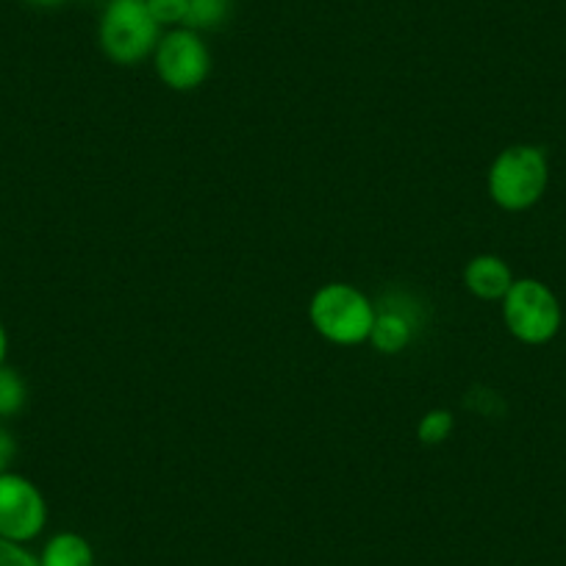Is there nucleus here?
<instances>
[{
  "label": "nucleus",
  "mask_w": 566,
  "mask_h": 566,
  "mask_svg": "<svg viewBox=\"0 0 566 566\" xmlns=\"http://www.w3.org/2000/svg\"><path fill=\"white\" fill-rule=\"evenodd\" d=\"M150 18L159 23L161 31L181 29L189 18V0H145Z\"/></svg>",
  "instance_id": "ddd939ff"
},
{
  "label": "nucleus",
  "mask_w": 566,
  "mask_h": 566,
  "mask_svg": "<svg viewBox=\"0 0 566 566\" xmlns=\"http://www.w3.org/2000/svg\"><path fill=\"white\" fill-rule=\"evenodd\" d=\"M408 301L402 295H389L378 306L375 314L373 334H369V345L384 356H397L411 345L413 334L419 328V319L413 308H406Z\"/></svg>",
  "instance_id": "0eeeda50"
},
{
  "label": "nucleus",
  "mask_w": 566,
  "mask_h": 566,
  "mask_svg": "<svg viewBox=\"0 0 566 566\" xmlns=\"http://www.w3.org/2000/svg\"><path fill=\"white\" fill-rule=\"evenodd\" d=\"M549 184L547 154L536 145H511L489 167L486 187L503 211H527L544 198Z\"/></svg>",
  "instance_id": "7ed1b4c3"
},
{
  "label": "nucleus",
  "mask_w": 566,
  "mask_h": 566,
  "mask_svg": "<svg viewBox=\"0 0 566 566\" xmlns=\"http://www.w3.org/2000/svg\"><path fill=\"white\" fill-rule=\"evenodd\" d=\"M514 281L516 277L514 272H511V266L494 253L475 255V259L467 261L464 266V286L470 290V295L478 297V301H503Z\"/></svg>",
  "instance_id": "6e6552de"
},
{
  "label": "nucleus",
  "mask_w": 566,
  "mask_h": 566,
  "mask_svg": "<svg viewBox=\"0 0 566 566\" xmlns=\"http://www.w3.org/2000/svg\"><path fill=\"white\" fill-rule=\"evenodd\" d=\"M48 527V500L31 478L20 472L0 475V538L31 544Z\"/></svg>",
  "instance_id": "423d86ee"
},
{
  "label": "nucleus",
  "mask_w": 566,
  "mask_h": 566,
  "mask_svg": "<svg viewBox=\"0 0 566 566\" xmlns=\"http://www.w3.org/2000/svg\"><path fill=\"white\" fill-rule=\"evenodd\" d=\"M14 459H18V442H14L12 431L0 424V475L12 470Z\"/></svg>",
  "instance_id": "2eb2a0df"
},
{
  "label": "nucleus",
  "mask_w": 566,
  "mask_h": 566,
  "mask_svg": "<svg viewBox=\"0 0 566 566\" xmlns=\"http://www.w3.org/2000/svg\"><path fill=\"white\" fill-rule=\"evenodd\" d=\"M29 402V386H25L23 375L12 367H0V419H12Z\"/></svg>",
  "instance_id": "9d476101"
},
{
  "label": "nucleus",
  "mask_w": 566,
  "mask_h": 566,
  "mask_svg": "<svg viewBox=\"0 0 566 566\" xmlns=\"http://www.w3.org/2000/svg\"><path fill=\"white\" fill-rule=\"evenodd\" d=\"M231 18V0H189L187 29L214 31Z\"/></svg>",
  "instance_id": "9b49d317"
},
{
  "label": "nucleus",
  "mask_w": 566,
  "mask_h": 566,
  "mask_svg": "<svg viewBox=\"0 0 566 566\" xmlns=\"http://www.w3.org/2000/svg\"><path fill=\"white\" fill-rule=\"evenodd\" d=\"M154 67L167 90L192 92L211 75V51L200 31L167 29L154 51Z\"/></svg>",
  "instance_id": "39448f33"
},
{
  "label": "nucleus",
  "mask_w": 566,
  "mask_h": 566,
  "mask_svg": "<svg viewBox=\"0 0 566 566\" xmlns=\"http://www.w3.org/2000/svg\"><path fill=\"white\" fill-rule=\"evenodd\" d=\"M40 566H95V549L90 538L75 531H59L42 544Z\"/></svg>",
  "instance_id": "1a4fd4ad"
},
{
  "label": "nucleus",
  "mask_w": 566,
  "mask_h": 566,
  "mask_svg": "<svg viewBox=\"0 0 566 566\" xmlns=\"http://www.w3.org/2000/svg\"><path fill=\"white\" fill-rule=\"evenodd\" d=\"M25 3H31V7H36V9H56V7H62L64 0H25Z\"/></svg>",
  "instance_id": "f3484780"
},
{
  "label": "nucleus",
  "mask_w": 566,
  "mask_h": 566,
  "mask_svg": "<svg viewBox=\"0 0 566 566\" xmlns=\"http://www.w3.org/2000/svg\"><path fill=\"white\" fill-rule=\"evenodd\" d=\"M378 306L353 283H325L308 303V319L325 342L356 347L369 342Z\"/></svg>",
  "instance_id": "f03ea898"
},
{
  "label": "nucleus",
  "mask_w": 566,
  "mask_h": 566,
  "mask_svg": "<svg viewBox=\"0 0 566 566\" xmlns=\"http://www.w3.org/2000/svg\"><path fill=\"white\" fill-rule=\"evenodd\" d=\"M161 34L165 31L150 18L145 0H108L97 20V45L119 67L154 59Z\"/></svg>",
  "instance_id": "f257e3e1"
},
{
  "label": "nucleus",
  "mask_w": 566,
  "mask_h": 566,
  "mask_svg": "<svg viewBox=\"0 0 566 566\" xmlns=\"http://www.w3.org/2000/svg\"><path fill=\"white\" fill-rule=\"evenodd\" d=\"M7 356H9V334L7 328H3V323H0V367L7 364Z\"/></svg>",
  "instance_id": "dca6fc26"
},
{
  "label": "nucleus",
  "mask_w": 566,
  "mask_h": 566,
  "mask_svg": "<svg viewBox=\"0 0 566 566\" xmlns=\"http://www.w3.org/2000/svg\"><path fill=\"white\" fill-rule=\"evenodd\" d=\"M500 303L505 328L522 345H547L558 336L564 312L555 292L538 277H516Z\"/></svg>",
  "instance_id": "20e7f679"
},
{
  "label": "nucleus",
  "mask_w": 566,
  "mask_h": 566,
  "mask_svg": "<svg viewBox=\"0 0 566 566\" xmlns=\"http://www.w3.org/2000/svg\"><path fill=\"white\" fill-rule=\"evenodd\" d=\"M453 431H455V417L453 411H448V408H433V411H428L417 422V439L422 444H428V448L448 442Z\"/></svg>",
  "instance_id": "f8f14e48"
},
{
  "label": "nucleus",
  "mask_w": 566,
  "mask_h": 566,
  "mask_svg": "<svg viewBox=\"0 0 566 566\" xmlns=\"http://www.w3.org/2000/svg\"><path fill=\"white\" fill-rule=\"evenodd\" d=\"M0 566H40V555L29 544L0 538Z\"/></svg>",
  "instance_id": "4468645a"
}]
</instances>
